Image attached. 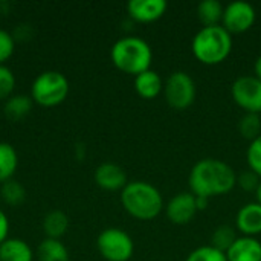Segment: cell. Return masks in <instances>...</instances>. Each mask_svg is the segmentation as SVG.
I'll list each match as a JSON object with an SVG mask.
<instances>
[{
	"instance_id": "obj_28",
	"label": "cell",
	"mask_w": 261,
	"mask_h": 261,
	"mask_svg": "<svg viewBox=\"0 0 261 261\" xmlns=\"http://www.w3.org/2000/svg\"><path fill=\"white\" fill-rule=\"evenodd\" d=\"M14 47H15L14 37L8 31L0 29V66L11 58V55L14 54Z\"/></svg>"
},
{
	"instance_id": "obj_7",
	"label": "cell",
	"mask_w": 261,
	"mask_h": 261,
	"mask_svg": "<svg viewBox=\"0 0 261 261\" xmlns=\"http://www.w3.org/2000/svg\"><path fill=\"white\" fill-rule=\"evenodd\" d=\"M164 95L170 107L185 110L196 99V83L187 72L176 70L164 83Z\"/></svg>"
},
{
	"instance_id": "obj_6",
	"label": "cell",
	"mask_w": 261,
	"mask_h": 261,
	"mask_svg": "<svg viewBox=\"0 0 261 261\" xmlns=\"http://www.w3.org/2000/svg\"><path fill=\"white\" fill-rule=\"evenodd\" d=\"M96 248L107 261H128L135 251L132 237L119 228L104 229L96 239Z\"/></svg>"
},
{
	"instance_id": "obj_19",
	"label": "cell",
	"mask_w": 261,
	"mask_h": 261,
	"mask_svg": "<svg viewBox=\"0 0 261 261\" xmlns=\"http://www.w3.org/2000/svg\"><path fill=\"white\" fill-rule=\"evenodd\" d=\"M38 261H70L69 252L61 240L44 239L37 248Z\"/></svg>"
},
{
	"instance_id": "obj_22",
	"label": "cell",
	"mask_w": 261,
	"mask_h": 261,
	"mask_svg": "<svg viewBox=\"0 0 261 261\" xmlns=\"http://www.w3.org/2000/svg\"><path fill=\"white\" fill-rule=\"evenodd\" d=\"M237 232L232 226L229 225H220L219 228L214 229L213 236H211V246L216 248L217 251L226 254V251L234 245V242L237 240Z\"/></svg>"
},
{
	"instance_id": "obj_17",
	"label": "cell",
	"mask_w": 261,
	"mask_h": 261,
	"mask_svg": "<svg viewBox=\"0 0 261 261\" xmlns=\"http://www.w3.org/2000/svg\"><path fill=\"white\" fill-rule=\"evenodd\" d=\"M69 229V219L63 211H50L43 219V231L46 239L60 240Z\"/></svg>"
},
{
	"instance_id": "obj_24",
	"label": "cell",
	"mask_w": 261,
	"mask_h": 261,
	"mask_svg": "<svg viewBox=\"0 0 261 261\" xmlns=\"http://www.w3.org/2000/svg\"><path fill=\"white\" fill-rule=\"evenodd\" d=\"M240 135L248 141H255L261 136V118L258 113H245L239 122Z\"/></svg>"
},
{
	"instance_id": "obj_21",
	"label": "cell",
	"mask_w": 261,
	"mask_h": 261,
	"mask_svg": "<svg viewBox=\"0 0 261 261\" xmlns=\"http://www.w3.org/2000/svg\"><path fill=\"white\" fill-rule=\"evenodd\" d=\"M32 98L24 95H15L6 99L5 102V115L9 121H20L26 118L32 110Z\"/></svg>"
},
{
	"instance_id": "obj_27",
	"label": "cell",
	"mask_w": 261,
	"mask_h": 261,
	"mask_svg": "<svg viewBox=\"0 0 261 261\" xmlns=\"http://www.w3.org/2000/svg\"><path fill=\"white\" fill-rule=\"evenodd\" d=\"M246 158H248L249 170H252L255 174H258L261 177V136L249 144Z\"/></svg>"
},
{
	"instance_id": "obj_15",
	"label": "cell",
	"mask_w": 261,
	"mask_h": 261,
	"mask_svg": "<svg viewBox=\"0 0 261 261\" xmlns=\"http://www.w3.org/2000/svg\"><path fill=\"white\" fill-rule=\"evenodd\" d=\"M135 90L144 99H154L164 92V81L156 70L148 69L135 76Z\"/></svg>"
},
{
	"instance_id": "obj_26",
	"label": "cell",
	"mask_w": 261,
	"mask_h": 261,
	"mask_svg": "<svg viewBox=\"0 0 261 261\" xmlns=\"http://www.w3.org/2000/svg\"><path fill=\"white\" fill-rule=\"evenodd\" d=\"M15 87V76L12 73V70L2 64L0 66V101H6L8 98H11L12 92Z\"/></svg>"
},
{
	"instance_id": "obj_20",
	"label": "cell",
	"mask_w": 261,
	"mask_h": 261,
	"mask_svg": "<svg viewBox=\"0 0 261 261\" xmlns=\"http://www.w3.org/2000/svg\"><path fill=\"white\" fill-rule=\"evenodd\" d=\"M18 165L15 148L8 142H0V184L12 179Z\"/></svg>"
},
{
	"instance_id": "obj_18",
	"label": "cell",
	"mask_w": 261,
	"mask_h": 261,
	"mask_svg": "<svg viewBox=\"0 0 261 261\" xmlns=\"http://www.w3.org/2000/svg\"><path fill=\"white\" fill-rule=\"evenodd\" d=\"M223 12L225 6L219 0H203L197 5V18L203 28L222 24Z\"/></svg>"
},
{
	"instance_id": "obj_4",
	"label": "cell",
	"mask_w": 261,
	"mask_h": 261,
	"mask_svg": "<svg viewBox=\"0 0 261 261\" xmlns=\"http://www.w3.org/2000/svg\"><path fill=\"white\" fill-rule=\"evenodd\" d=\"M110 58L116 69L136 76L150 69L153 50L150 44L139 37H124L112 46Z\"/></svg>"
},
{
	"instance_id": "obj_9",
	"label": "cell",
	"mask_w": 261,
	"mask_h": 261,
	"mask_svg": "<svg viewBox=\"0 0 261 261\" xmlns=\"http://www.w3.org/2000/svg\"><path fill=\"white\" fill-rule=\"evenodd\" d=\"M255 9L248 2H232L225 6L222 26L232 35V34H242L249 31L255 23Z\"/></svg>"
},
{
	"instance_id": "obj_32",
	"label": "cell",
	"mask_w": 261,
	"mask_h": 261,
	"mask_svg": "<svg viewBox=\"0 0 261 261\" xmlns=\"http://www.w3.org/2000/svg\"><path fill=\"white\" fill-rule=\"evenodd\" d=\"M254 72H255V76L261 80V55L255 60V64H254Z\"/></svg>"
},
{
	"instance_id": "obj_11",
	"label": "cell",
	"mask_w": 261,
	"mask_h": 261,
	"mask_svg": "<svg viewBox=\"0 0 261 261\" xmlns=\"http://www.w3.org/2000/svg\"><path fill=\"white\" fill-rule=\"evenodd\" d=\"M165 0H132L127 3L128 15L139 23H151L159 20L167 12Z\"/></svg>"
},
{
	"instance_id": "obj_8",
	"label": "cell",
	"mask_w": 261,
	"mask_h": 261,
	"mask_svg": "<svg viewBox=\"0 0 261 261\" xmlns=\"http://www.w3.org/2000/svg\"><path fill=\"white\" fill-rule=\"evenodd\" d=\"M231 95L245 113H261V80L255 75L237 78L231 86Z\"/></svg>"
},
{
	"instance_id": "obj_14",
	"label": "cell",
	"mask_w": 261,
	"mask_h": 261,
	"mask_svg": "<svg viewBox=\"0 0 261 261\" xmlns=\"http://www.w3.org/2000/svg\"><path fill=\"white\" fill-rule=\"evenodd\" d=\"M228 261H261V243L255 237H239L226 251Z\"/></svg>"
},
{
	"instance_id": "obj_31",
	"label": "cell",
	"mask_w": 261,
	"mask_h": 261,
	"mask_svg": "<svg viewBox=\"0 0 261 261\" xmlns=\"http://www.w3.org/2000/svg\"><path fill=\"white\" fill-rule=\"evenodd\" d=\"M208 202H210V199H205V197H197V196H196V205H197V211H203V210L208 206Z\"/></svg>"
},
{
	"instance_id": "obj_12",
	"label": "cell",
	"mask_w": 261,
	"mask_h": 261,
	"mask_svg": "<svg viewBox=\"0 0 261 261\" xmlns=\"http://www.w3.org/2000/svg\"><path fill=\"white\" fill-rule=\"evenodd\" d=\"M95 182L106 191H122L128 184L124 168L112 162H104L95 170Z\"/></svg>"
},
{
	"instance_id": "obj_2",
	"label": "cell",
	"mask_w": 261,
	"mask_h": 261,
	"mask_svg": "<svg viewBox=\"0 0 261 261\" xmlns=\"http://www.w3.org/2000/svg\"><path fill=\"white\" fill-rule=\"evenodd\" d=\"M124 210L138 220H153L164 210V199L159 190L144 180L128 182L121 191Z\"/></svg>"
},
{
	"instance_id": "obj_29",
	"label": "cell",
	"mask_w": 261,
	"mask_h": 261,
	"mask_svg": "<svg viewBox=\"0 0 261 261\" xmlns=\"http://www.w3.org/2000/svg\"><path fill=\"white\" fill-rule=\"evenodd\" d=\"M261 177L258 174H255L252 170H248V171H243L237 176V185L245 190V191H257L258 185H260Z\"/></svg>"
},
{
	"instance_id": "obj_25",
	"label": "cell",
	"mask_w": 261,
	"mask_h": 261,
	"mask_svg": "<svg viewBox=\"0 0 261 261\" xmlns=\"http://www.w3.org/2000/svg\"><path fill=\"white\" fill-rule=\"evenodd\" d=\"M185 261H228V258H226V254L208 245V246H200L194 249Z\"/></svg>"
},
{
	"instance_id": "obj_3",
	"label": "cell",
	"mask_w": 261,
	"mask_h": 261,
	"mask_svg": "<svg viewBox=\"0 0 261 261\" xmlns=\"http://www.w3.org/2000/svg\"><path fill=\"white\" fill-rule=\"evenodd\" d=\"M191 49L197 61L206 66H216L223 63L231 54L232 37L222 24L202 26L193 38Z\"/></svg>"
},
{
	"instance_id": "obj_30",
	"label": "cell",
	"mask_w": 261,
	"mask_h": 261,
	"mask_svg": "<svg viewBox=\"0 0 261 261\" xmlns=\"http://www.w3.org/2000/svg\"><path fill=\"white\" fill-rule=\"evenodd\" d=\"M8 232H9V220L6 214L0 210V245L8 239Z\"/></svg>"
},
{
	"instance_id": "obj_16",
	"label": "cell",
	"mask_w": 261,
	"mask_h": 261,
	"mask_svg": "<svg viewBox=\"0 0 261 261\" xmlns=\"http://www.w3.org/2000/svg\"><path fill=\"white\" fill-rule=\"evenodd\" d=\"M34 252L21 239H6L0 245V261H32Z\"/></svg>"
},
{
	"instance_id": "obj_1",
	"label": "cell",
	"mask_w": 261,
	"mask_h": 261,
	"mask_svg": "<svg viewBox=\"0 0 261 261\" xmlns=\"http://www.w3.org/2000/svg\"><path fill=\"white\" fill-rule=\"evenodd\" d=\"M188 182L194 196L211 199L228 194L237 185V174L226 162L206 158L191 168Z\"/></svg>"
},
{
	"instance_id": "obj_23",
	"label": "cell",
	"mask_w": 261,
	"mask_h": 261,
	"mask_svg": "<svg viewBox=\"0 0 261 261\" xmlns=\"http://www.w3.org/2000/svg\"><path fill=\"white\" fill-rule=\"evenodd\" d=\"M26 191L21 187L20 182L11 179L5 184H2V199L9 206H18L24 202Z\"/></svg>"
},
{
	"instance_id": "obj_13",
	"label": "cell",
	"mask_w": 261,
	"mask_h": 261,
	"mask_svg": "<svg viewBox=\"0 0 261 261\" xmlns=\"http://www.w3.org/2000/svg\"><path fill=\"white\" fill-rule=\"evenodd\" d=\"M237 229L245 237H257L261 234V205L257 202L243 205L236 217Z\"/></svg>"
},
{
	"instance_id": "obj_10",
	"label": "cell",
	"mask_w": 261,
	"mask_h": 261,
	"mask_svg": "<svg viewBox=\"0 0 261 261\" xmlns=\"http://www.w3.org/2000/svg\"><path fill=\"white\" fill-rule=\"evenodd\" d=\"M197 213L196 196L193 193H179L170 199L165 206V214L168 220L174 225L190 223Z\"/></svg>"
},
{
	"instance_id": "obj_33",
	"label": "cell",
	"mask_w": 261,
	"mask_h": 261,
	"mask_svg": "<svg viewBox=\"0 0 261 261\" xmlns=\"http://www.w3.org/2000/svg\"><path fill=\"white\" fill-rule=\"evenodd\" d=\"M255 199H257V203L261 205V182L260 185H258V188H257V191H255Z\"/></svg>"
},
{
	"instance_id": "obj_5",
	"label": "cell",
	"mask_w": 261,
	"mask_h": 261,
	"mask_svg": "<svg viewBox=\"0 0 261 261\" xmlns=\"http://www.w3.org/2000/svg\"><path fill=\"white\" fill-rule=\"evenodd\" d=\"M69 95L67 78L57 70L41 72L31 86V98L41 107H55Z\"/></svg>"
}]
</instances>
